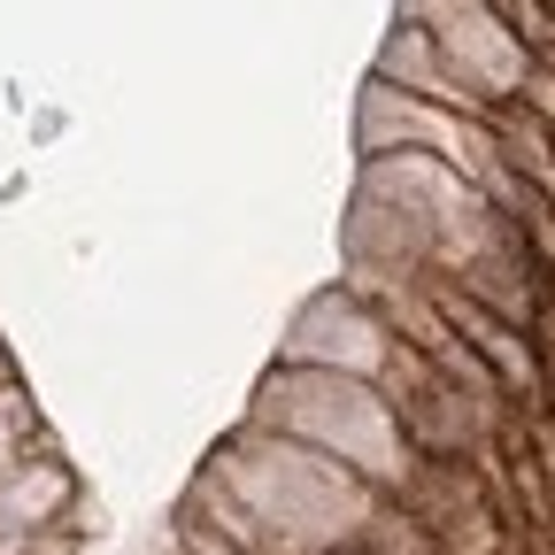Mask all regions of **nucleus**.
Returning <instances> with one entry per match:
<instances>
[{
    "label": "nucleus",
    "instance_id": "nucleus-2",
    "mask_svg": "<svg viewBox=\"0 0 555 555\" xmlns=\"http://www.w3.org/2000/svg\"><path fill=\"white\" fill-rule=\"evenodd\" d=\"M255 433H278V440H301L317 448L324 463L356 470L378 502H401L409 478H416V455L401 440V416L378 386L363 378H332V371H286L278 363L262 386H255V409H247Z\"/></svg>",
    "mask_w": 555,
    "mask_h": 555
},
{
    "label": "nucleus",
    "instance_id": "nucleus-9",
    "mask_svg": "<svg viewBox=\"0 0 555 555\" xmlns=\"http://www.w3.org/2000/svg\"><path fill=\"white\" fill-rule=\"evenodd\" d=\"M31 401L16 393V386H0V470H16L24 463V448H31Z\"/></svg>",
    "mask_w": 555,
    "mask_h": 555
},
{
    "label": "nucleus",
    "instance_id": "nucleus-5",
    "mask_svg": "<svg viewBox=\"0 0 555 555\" xmlns=\"http://www.w3.org/2000/svg\"><path fill=\"white\" fill-rule=\"evenodd\" d=\"M425 301L440 309V324L470 347V356L494 371V386L502 393H525V401H540V356H532V339L517 332V324H502V317H486L478 301H463L455 286H425Z\"/></svg>",
    "mask_w": 555,
    "mask_h": 555
},
{
    "label": "nucleus",
    "instance_id": "nucleus-8",
    "mask_svg": "<svg viewBox=\"0 0 555 555\" xmlns=\"http://www.w3.org/2000/svg\"><path fill=\"white\" fill-rule=\"evenodd\" d=\"M363 555H440V540L416 525L401 502H378V517H371V532H363Z\"/></svg>",
    "mask_w": 555,
    "mask_h": 555
},
{
    "label": "nucleus",
    "instance_id": "nucleus-10",
    "mask_svg": "<svg viewBox=\"0 0 555 555\" xmlns=\"http://www.w3.org/2000/svg\"><path fill=\"white\" fill-rule=\"evenodd\" d=\"M170 555H232V547H217V540H201V532H178V525H170Z\"/></svg>",
    "mask_w": 555,
    "mask_h": 555
},
{
    "label": "nucleus",
    "instance_id": "nucleus-11",
    "mask_svg": "<svg viewBox=\"0 0 555 555\" xmlns=\"http://www.w3.org/2000/svg\"><path fill=\"white\" fill-rule=\"evenodd\" d=\"M0 386H16V378H9V356H0Z\"/></svg>",
    "mask_w": 555,
    "mask_h": 555
},
{
    "label": "nucleus",
    "instance_id": "nucleus-3",
    "mask_svg": "<svg viewBox=\"0 0 555 555\" xmlns=\"http://www.w3.org/2000/svg\"><path fill=\"white\" fill-rule=\"evenodd\" d=\"M416 16H425V31L440 47V69H448V86L470 101V116L494 124L502 108L525 101V78H532L540 62L509 39V24H502L494 0H425Z\"/></svg>",
    "mask_w": 555,
    "mask_h": 555
},
{
    "label": "nucleus",
    "instance_id": "nucleus-7",
    "mask_svg": "<svg viewBox=\"0 0 555 555\" xmlns=\"http://www.w3.org/2000/svg\"><path fill=\"white\" fill-rule=\"evenodd\" d=\"M378 86H393V93H409V101H433V108H455V116H470V101L448 86V69H440V47H433V31H425V16H393V31H386V47H378V69H371ZM486 124V116H478Z\"/></svg>",
    "mask_w": 555,
    "mask_h": 555
},
{
    "label": "nucleus",
    "instance_id": "nucleus-4",
    "mask_svg": "<svg viewBox=\"0 0 555 555\" xmlns=\"http://www.w3.org/2000/svg\"><path fill=\"white\" fill-rule=\"evenodd\" d=\"M393 347L401 339L386 332V317L371 301H356L347 286H332V294H317V301L294 309L286 339H278V363H286V371H332V378L378 386L386 363H393Z\"/></svg>",
    "mask_w": 555,
    "mask_h": 555
},
{
    "label": "nucleus",
    "instance_id": "nucleus-1",
    "mask_svg": "<svg viewBox=\"0 0 555 555\" xmlns=\"http://www.w3.org/2000/svg\"><path fill=\"white\" fill-rule=\"evenodd\" d=\"M208 470H217L240 494V509L255 517L262 555H339V547H363V532L378 517V494L356 470L324 463L301 440L255 433V425H240L217 455H208Z\"/></svg>",
    "mask_w": 555,
    "mask_h": 555
},
{
    "label": "nucleus",
    "instance_id": "nucleus-6",
    "mask_svg": "<svg viewBox=\"0 0 555 555\" xmlns=\"http://www.w3.org/2000/svg\"><path fill=\"white\" fill-rule=\"evenodd\" d=\"M69 509H78V470L54 463V455H24L16 470H0V540H31L54 532Z\"/></svg>",
    "mask_w": 555,
    "mask_h": 555
}]
</instances>
